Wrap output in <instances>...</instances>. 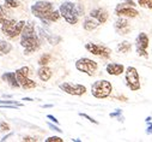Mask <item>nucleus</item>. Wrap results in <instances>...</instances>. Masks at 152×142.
Segmentation results:
<instances>
[{"mask_svg":"<svg viewBox=\"0 0 152 142\" xmlns=\"http://www.w3.org/2000/svg\"><path fill=\"white\" fill-rule=\"evenodd\" d=\"M9 130H10V125L5 121H0V131H9Z\"/></svg>","mask_w":152,"mask_h":142,"instance_id":"26","label":"nucleus"},{"mask_svg":"<svg viewBox=\"0 0 152 142\" xmlns=\"http://www.w3.org/2000/svg\"><path fill=\"white\" fill-rule=\"evenodd\" d=\"M49 61H50V55H49V54H43V55L40 58L39 64L42 66V65H47Z\"/></svg>","mask_w":152,"mask_h":142,"instance_id":"23","label":"nucleus"},{"mask_svg":"<svg viewBox=\"0 0 152 142\" xmlns=\"http://www.w3.org/2000/svg\"><path fill=\"white\" fill-rule=\"evenodd\" d=\"M79 116H80V117H84V118H86L89 122H91V123H94V124H98V122H97L96 119L91 118L90 116H88V115H85V113H79Z\"/></svg>","mask_w":152,"mask_h":142,"instance_id":"28","label":"nucleus"},{"mask_svg":"<svg viewBox=\"0 0 152 142\" xmlns=\"http://www.w3.org/2000/svg\"><path fill=\"white\" fill-rule=\"evenodd\" d=\"M113 86L107 80H99L92 83L91 86V94L96 99H105L111 94Z\"/></svg>","mask_w":152,"mask_h":142,"instance_id":"5","label":"nucleus"},{"mask_svg":"<svg viewBox=\"0 0 152 142\" xmlns=\"http://www.w3.org/2000/svg\"><path fill=\"white\" fill-rule=\"evenodd\" d=\"M101 23L97 21V19H95L94 17H86L85 19H84V23H83V28L86 30V31H92V30H95L98 25H99Z\"/></svg>","mask_w":152,"mask_h":142,"instance_id":"17","label":"nucleus"},{"mask_svg":"<svg viewBox=\"0 0 152 142\" xmlns=\"http://www.w3.org/2000/svg\"><path fill=\"white\" fill-rule=\"evenodd\" d=\"M115 15L119 16V17H126V18H135L139 16V11L135 10L134 6L127 4L126 1L125 3H121L119 4L116 7H115Z\"/></svg>","mask_w":152,"mask_h":142,"instance_id":"11","label":"nucleus"},{"mask_svg":"<svg viewBox=\"0 0 152 142\" xmlns=\"http://www.w3.org/2000/svg\"><path fill=\"white\" fill-rule=\"evenodd\" d=\"M132 50V44L129 41H122L118 45V51L120 53H128Z\"/></svg>","mask_w":152,"mask_h":142,"instance_id":"21","label":"nucleus"},{"mask_svg":"<svg viewBox=\"0 0 152 142\" xmlns=\"http://www.w3.org/2000/svg\"><path fill=\"white\" fill-rule=\"evenodd\" d=\"M48 126H49L52 130H55V131H58V132H61V131H62L60 128H58L56 125H54V124H52V123H48Z\"/></svg>","mask_w":152,"mask_h":142,"instance_id":"30","label":"nucleus"},{"mask_svg":"<svg viewBox=\"0 0 152 142\" xmlns=\"http://www.w3.org/2000/svg\"><path fill=\"white\" fill-rule=\"evenodd\" d=\"M24 25H25V21L17 22L15 18H12V19H9L5 23H3L1 30H3L5 36H7L9 39H15L18 36V35L22 34Z\"/></svg>","mask_w":152,"mask_h":142,"instance_id":"4","label":"nucleus"},{"mask_svg":"<svg viewBox=\"0 0 152 142\" xmlns=\"http://www.w3.org/2000/svg\"><path fill=\"white\" fill-rule=\"evenodd\" d=\"M59 11L61 13V16L64 17V19L68 23V24H75L78 23V19L80 16L84 15V7L80 4H74L72 1H64L60 7Z\"/></svg>","mask_w":152,"mask_h":142,"instance_id":"3","label":"nucleus"},{"mask_svg":"<svg viewBox=\"0 0 152 142\" xmlns=\"http://www.w3.org/2000/svg\"><path fill=\"white\" fill-rule=\"evenodd\" d=\"M137 3L142 9H152V0H137Z\"/></svg>","mask_w":152,"mask_h":142,"instance_id":"22","label":"nucleus"},{"mask_svg":"<svg viewBox=\"0 0 152 142\" xmlns=\"http://www.w3.org/2000/svg\"><path fill=\"white\" fill-rule=\"evenodd\" d=\"M90 16L94 17L95 19H97L101 24L105 23L107 19H108V17H109L108 12H107L105 10H103V9H95V10H92V11L90 12Z\"/></svg>","mask_w":152,"mask_h":142,"instance_id":"15","label":"nucleus"},{"mask_svg":"<svg viewBox=\"0 0 152 142\" xmlns=\"http://www.w3.org/2000/svg\"><path fill=\"white\" fill-rule=\"evenodd\" d=\"M59 88L69 94V95H75V96H80L83 94L86 93V87L83 86V84H74V83H71V82H64L59 86Z\"/></svg>","mask_w":152,"mask_h":142,"instance_id":"12","label":"nucleus"},{"mask_svg":"<svg viewBox=\"0 0 152 142\" xmlns=\"http://www.w3.org/2000/svg\"><path fill=\"white\" fill-rule=\"evenodd\" d=\"M31 13L40 18L43 24L49 25L50 22H56L60 19L61 13L54 9V5L49 1H37L31 6Z\"/></svg>","mask_w":152,"mask_h":142,"instance_id":"1","label":"nucleus"},{"mask_svg":"<svg viewBox=\"0 0 152 142\" xmlns=\"http://www.w3.org/2000/svg\"><path fill=\"white\" fill-rule=\"evenodd\" d=\"M0 104H3V105H16V106H18V107H22L23 106V104L17 102L15 100H0Z\"/></svg>","mask_w":152,"mask_h":142,"instance_id":"24","label":"nucleus"},{"mask_svg":"<svg viewBox=\"0 0 152 142\" xmlns=\"http://www.w3.org/2000/svg\"><path fill=\"white\" fill-rule=\"evenodd\" d=\"M125 1H126L127 4H129V5H132V6H134V7H135V5H137V4H135V3L133 1V0H125Z\"/></svg>","mask_w":152,"mask_h":142,"instance_id":"34","label":"nucleus"},{"mask_svg":"<svg viewBox=\"0 0 152 142\" xmlns=\"http://www.w3.org/2000/svg\"><path fill=\"white\" fill-rule=\"evenodd\" d=\"M22 39H20V45L24 48V52L26 54H30L39 50L40 47V39L35 33V27L32 23H25L24 29L22 31Z\"/></svg>","mask_w":152,"mask_h":142,"instance_id":"2","label":"nucleus"},{"mask_svg":"<svg viewBox=\"0 0 152 142\" xmlns=\"http://www.w3.org/2000/svg\"><path fill=\"white\" fill-rule=\"evenodd\" d=\"M5 5H6L7 7L15 9V7H17L19 4H18V1H16V0H5Z\"/></svg>","mask_w":152,"mask_h":142,"instance_id":"25","label":"nucleus"},{"mask_svg":"<svg viewBox=\"0 0 152 142\" xmlns=\"http://www.w3.org/2000/svg\"><path fill=\"white\" fill-rule=\"evenodd\" d=\"M1 78H3L4 81H6L12 88H18V87H20L16 72H5Z\"/></svg>","mask_w":152,"mask_h":142,"instance_id":"16","label":"nucleus"},{"mask_svg":"<svg viewBox=\"0 0 152 142\" xmlns=\"http://www.w3.org/2000/svg\"><path fill=\"white\" fill-rule=\"evenodd\" d=\"M12 51V45L5 40H0V55L9 54Z\"/></svg>","mask_w":152,"mask_h":142,"instance_id":"19","label":"nucleus"},{"mask_svg":"<svg viewBox=\"0 0 152 142\" xmlns=\"http://www.w3.org/2000/svg\"><path fill=\"white\" fill-rule=\"evenodd\" d=\"M64 140L60 138L59 136H50L48 138H46V142H62Z\"/></svg>","mask_w":152,"mask_h":142,"instance_id":"27","label":"nucleus"},{"mask_svg":"<svg viewBox=\"0 0 152 142\" xmlns=\"http://www.w3.org/2000/svg\"><path fill=\"white\" fill-rule=\"evenodd\" d=\"M16 75H17L18 82H19V84H20V87L23 89H32V88L36 87V82L31 81L28 77V75H29V67L23 66V67L18 69L16 71Z\"/></svg>","mask_w":152,"mask_h":142,"instance_id":"9","label":"nucleus"},{"mask_svg":"<svg viewBox=\"0 0 152 142\" xmlns=\"http://www.w3.org/2000/svg\"><path fill=\"white\" fill-rule=\"evenodd\" d=\"M146 122H147V123L151 122V117H147V118H146Z\"/></svg>","mask_w":152,"mask_h":142,"instance_id":"36","label":"nucleus"},{"mask_svg":"<svg viewBox=\"0 0 152 142\" xmlns=\"http://www.w3.org/2000/svg\"><path fill=\"white\" fill-rule=\"evenodd\" d=\"M148 36L146 33H139L138 36L135 39V52L138 55L142 57V58H148V53H147V47H148Z\"/></svg>","mask_w":152,"mask_h":142,"instance_id":"8","label":"nucleus"},{"mask_svg":"<svg viewBox=\"0 0 152 142\" xmlns=\"http://www.w3.org/2000/svg\"><path fill=\"white\" fill-rule=\"evenodd\" d=\"M125 81H126V86L132 92H135V90L140 89V77H139V74H138V70L134 66L126 67Z\"/></svg>","mask_w":152,"mask_h":142,"instance_id":"6","label":"nucleus"},{"mask_svg":"<svg viewBox=\"0 0 152 142\" xmlns=\"http://www.w3.org/2000/svg\"><path fill=\"white\" fill-rule=\"evenodd\" d=\"M105 71L111 76H119L125 72V66L119 63H109L105 67Z\"/></svg>","mask_w":152,"mask_h":142,"instance_id":"14","label":"nucleus"},{"mask_svg":"<svg viewBox=\"0 0 152 142\" xmlns=\"http://www.w3.org/2000/svg\"><path fill=\"white\" fill-rule=\"evenodd\" d=\"M9 19H12V16H11V12L7 11L3 5H0V23H5L6 21Z\"/></svg>","mask_w":152,"mask_h":142,"instance_id":"20","label":"nucleus"},{"mask_svg":"<svg viewBox=\"0 0 152 142\" xmlns=\"http://www.w3.org/2000/svg\"><path fill=\"white\" fill-rule=\"evenodd\" d=\"M47 118H48V119H50V121H53L55 124H58V123H59V121H58L54 116H52V115H48V116H47Z\"/></svg>","mask_w":152,"mask_h":142,"instance_id":"32","label":"nucleus"},{"mask_svg":"<svg viewBox=\"0 0 152 142\" xmlns=\"http://www.w3.org/2000/svg\"><path fill=\"white\" fill-rule=\"evenodd\" d=\"M52 70L48 67V66H46V65H42L40 69H39V71H37V75H39V77H40V80L41 81H45V82H47L50 77H52Z\"/></svg>","mask_w":152,"mask_h":142,"instance_id":"18","label":"nucleus"},{"mask_svg":"<svg viewBox=\"0 0 152 142\" xmlns=\"http://www.w3.org/2000/svg\"><path fill=\"white\" fill-rule=\"evenodd\" d=\"M23 100H26V101H32V99H30V98H24Z\"/></svg>","mask_w":152,"mask_h":142,"instance_id":"35","label":"nucleus"},{"mask_svg":"<svg viewBox=\"0 0 152 142\" xmlns=\"http://www.w3.org/2000/svg\"><path fill=\"white\" fill-rule=\"evenodd\" d=\"M114 28L119 35H126L131 33V24L126 19V17H119L114 23Z\"/></svg>","mask_w":152,"mask_h":142,"instance_id":"13","label":"nucleus"},{"mask_svg":"<svg viewBox=\"0 0 152 142\" xmlns=\"http://www.w3.org/2000/svg\"><path fill=\"white\" fill-rule=\"evenodd\" d=\"M146 134H147V135H151V134H152V123H150V122H148V125H147Z\"/></svg>","mask_w":152,"mask_h":142,"instance_id":"31","label":"nucleus"},{"mask_svg":"<svg viewBox=\"0 0 152 142\" xmlns=\"http://www.w3.org/2000/svg\"><path fill=\"white\" fill-rule=\"evenodd\" d=\"M85 50L88 52H90L91 54L101 57V58H104V59H108L110 57V54H111V50L110 48H108L107 46H103V45L94 44V42L85 44Z\"/></svg>","mask_w":152,"mask_h":142,"instance_id":"10","label":"nucleus"},{"mask_svg":"<svg viewBox=\"0 0 152 142\" xmlns=\"http://www.w3.org/2000/svg\"><path fill=\"white\" fill-rule=\"evenodd\" d=\"M23 141H25V142H28V141H30V142H35V141H39V138L31 137V136H24V137H23Z\"/></svg>","mask_w":152,"mask_h":142,"instance_id":"29","label":"nucleus"},{"mask_svg":"<svg viewBox=\"0 0 152 142\" xmlns=\"http://www.w3.org/2000/svg\"><path fill=\"white\" fill-rule=\"evenodd\" d=\"M120 115H121V110H118L116 112L110 113V117H118V116H120Z\"/></svg>","mask_w":152,"mask_h":142,"instance_id":"33","label":"nucleus"},{"mask_svg":"<svg viewBox=\"0 0 152 142\" xmlns=\"http://www.w3.org/2000/svg\"><path fill=\"white\" fill-rule=\"evenodd\" d=\"M75 67L80 72H84L89 76H94L96 74V71L98 69V64L89 58H80L75 61Z\"/></svg>","mask_w":152,"mask_h":142,"instance_id":"7","label":"nucleus"}]
</instances>
